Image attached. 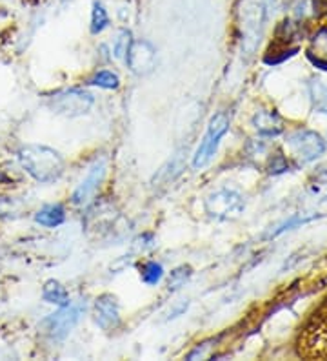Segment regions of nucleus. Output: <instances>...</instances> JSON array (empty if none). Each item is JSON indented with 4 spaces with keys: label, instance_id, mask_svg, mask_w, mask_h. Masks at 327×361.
I'll use <instances>...</instances> for the list:
<instances>
[{
    "label": "nucleus",
    "instance_id": "nucleus-17",
    "mask_svg": "<svg viewBox=\"0 0 327 361\" xmlns=\"http://www.w3.org/2000/svg\"><path fill=\"white\" fill-rule=\"evenodd\" d=\"M191 267H188V264H182L179 269H174L173 272H171L169 279H167V288H169L171 292L179 290L180 286L186 285V281L191 278Z\"/></svg>",
    "mask_w": 327,
    "mask_h": 361
},
{
    "label": "nucleus",
    "instance_id": "nucleus-6",
    "mask_svg": "<svg viewBox=\"0 0 327 361\" xmlns=\"http://www.w3.org/2000/svg\"><path fill=\"white\" fill-rule=\"evenodd\" d=\"M298 350L305 357L327 356V322L314 319L305 326L298 341Z\"/></svg>",
    "mask_w": 327,
    "mask_h": 361
},
{
    "label": "nucleus",
    "instance_id": "nucleus-23",
    "mask_svg": "<svg viewBox=\"0 0 327 361\" xmlns=\"http://www.w3.org/2000/svg\"><path fill=\"white\" fill-rule=\"evenodd\" d=\"M286 170H289V163H288V159L283 157V155L276 154L273 155V159L269 161V166H267V172L269 173H283Z\"/></svg>",
    "mask_w": 327,
    "mask_h": 361
},
{
    "label": "nucleus",
    "instance_id": "nucleus-13",
    "mask_svg": "<svg viewBox=\"0 0 327 361\" xmlns=\"http://www.w3.org/2000/svg\"><path fill=\"white\" fill-rule=\"evenodd\" d=\"M307 57L311 59L313 64H316L322 70H327V27H322L311 40Z\"/></svg>",
    "mask_w": 327,
    "mask_h": 361
},
{
    "label": "nucleus",
    "instance_id": "nucleus-21",
    "mask_svg": "<svg viewBox=\"0 0 327 361\" xmlns=\"http://www.w3.org/2000/svg\"><path fill=\"white\" fill-rule=\"evenodd\" d=\"M91 84H95V86H98V88H104V90H117L118 88V77L115 75L113 71L102 70V71H98L95 77H93Z\"/></svg>",
    "mask_w": 327,
    "mask_h": 361
},
{
    "label": "nucleus",
    "instance_id": "nucleus-15",
    "mask_svg": "<svg viewBox=\"0 0 327 361\" xmlns=\"http://www.w3.org/2000/svg\"><path fill=\"white\" fill-rule=\"evenodd\" d=\"M44 300L48 303L58 305V307H68L70 305V295L68 290L58 281H48L44 286Z\"/></svg>",
    "mask_w": 327,
    "mask_h": 361
},
{
    "label": "nucleus",
    "instance_id": "nucleus-18",
    "mask_svg": "<svg viewBox=\"0 0 327 361\" xmlns=\"http://www.w3.org/2000/svg\"><path fill=\"white\" fill-rule=\"evenodd\" d=\"M109 24V17H108V11L104 9V6L95 2L93 6V13H91V33H101L108 27Z\"/></svg>",
    "mask_w": 327,
    "mask_h": 361
},
{
    "label": "nucleus",
    "instance_id": "nucleus-3",
    "mask_svg": "<svg viewBox=\"0 0 327 361\" xmlns=\"http://www.w3.org/2000/svg\"><path fill=\"white\" fill-rule=\"evenodd\" d=\"M227 130H229V117L224 111H220V114H217L211 119L207 132H205L204 139H202L200 146H198V150H196L195 157H193V166L204 168L205 164L210 163L214 152H217L218 145H220V139L226 135Z\"/></svg>",
    "mask_w": 327,
    "mask_h": 361
},
{
    "label": "nucleus",
    "instance_id": "nucleus-4",
    "mask_svg": "<svg viewBox=\"0 0 327 361\" xmlns=\"http://www.w3.org/2000/svg\"><path fill=\"white\" fill-rule=\"evenodd\" d=\"M266 6L262 0H242L240 9V23L244 31V48L245 51H253L255 46L260 42V27L264 23Z\"/></svg>",
    "mask_w": 327,
    "mask_h": 361
},
{
    "label": "nucleus",
    "instance_id": "nucleus-14",
    "mask_svg": "<svg viewBox=\"0 0 327 361\" xmlns=\"http://www.w3.org/2000/svg\"><path fill=\"white\" fill-rule=\"evenodd\" d=\"M37 223L44 226H49V228H55V226L62 225L65 219V212L60 204H49V207H44L42 210L35 216Z\"/></svg>",
    "mask_w": 327,
    "mask_h": 361
},
{
    "label": "nucleus",
    "instance_id": "nucleus-9",
    "mask_svg": "<svg viewBox=\"0 0 327 361\" xmlns=\"http://www.w3.org/2000/svg\"><path fill=\"white\" fill-rule=\"evenodd\" d=\"M105 177V159H101V161H96L95 164L91 166L89 173H87L86 179L80 183V186L75 190L73 201L75 207H87V204L91 203L95 195L98 194V190H101L102 180Z\"/></svg>",
    "mask_w": 327,
    "mask_h": 361
},
{
    "label": "nucleus",
    "instance_id": "nucleus-12",
    "mask_svg": "<svg viewBox=\"0 0 327 361\" xmlns=\"http://www.w3.org/2000/svg\"><path fill=\"white\" fill-rule=\"evenodd\" d=\"M253 126L260 135L266 137H276L283 132V121L276 111H258L253 117Z\"/></svg>",
    "mask_w": 327,
    "mask_h": 361
},
{
    "label": "nucleus",
    "instance_id": "nucleus-11",
    "mask_svg": "<svg viewBox=\"0 0 327 361\" xmlns=\"http://www.w3.org/2000/svg\"><path fill=\"white\" fill-rule=\"evenodd\" d=\"M93 317L102 331H117L120 326V307H118L117 298L111 294H102L95 303Z\"/></svg>",
    "mask_w": 327,
    "mask_h": 361
},
{
    "label": "nucleus",
    "instance_id": "nucleus-22",
    "mask_svg": "<svg viewBox=\"0 0 327 361\" xmlns=\"http://www.w3.org/2000/svg\"><path fill=\"white\" fill-rule=\"evenodd\" d=\"M131 44H133V39H131V31L124 30L118 33V39L115 40L113 53L117 59H126L127 51H129Z\"/></svg>",
    "mask_w": 327,
    "mask_h": 361
},
{
    "label": "nucleus",
    "instance_id": "nucleus-7",
    "mask_svg": "<svg viewBox=\"0 0 327 361\" xmlns=\"http://www.w3.org/2000/svg\"><path fill=\"white\" fill-rule=\"evenodd\" d=\"M93 99L91 93L84 90H65L53 99V110L65 117H79L91 110Z\"/></svg>",
    "mask_w": 327,
    "mask_h": 361
},
{
    "label": "nucleus",
    "instance_id": "nucleus-8",
    "mask_svg": "<svg viewBox=\"0 0 327 361\" xmlns=\"http://www.w3.org/2000/svg\"><path fill=\"white\" fill-rule=\"evenodd\" d=\"M80 316H82V307L68 305V307H62V310H58L57 314H51L42 323V329L51 339H64L79 323Z\"/></svg>",
    "mask_w": 327,
    "mask_h": 361
},
{
    "label": "nucleus",
    "instance_id": "nucleus-2",
    "mask_svg": "<svg viewBox=\"0 0 327 361\" xmlns=\"http://www.w3.org/2000/svg\"><path fill=\"white\" fill-rule=\"evenodd\" d=\"M207 216L217 221L238 219L245 210L244 197L229 188H220L211 192L204 201Z\"/></svg>",
    "mask_w": 327,
    "mask_h": 361
},
{
    "label": "nucleus",
    "instance_id": "nucleus-1",
    "mask_svg": "<svg viewBox=\"0 0 327 361\" xmlns=\"http://www.w3.org/2000/svg\"><path fill=\"white\" fill-rule=\"evenodd\" d=\"M18 157L27 173L40 183L57 180L64 172V159L58 152L51 150L48 146L27 145L18 152Z\"/></svg>",
    "mask_w": 327,
    "mask_h": 361
},
{
    "label": "nucleus",
    "instance_id": "nucleus-10",
    "mask_svg": "<svg viewBox=\"0 0 327 361\" xmlns=\"http://www.w3.org/2000/svg\"><path fill=\"white\" fill-rule=\"evenodd\" d=\"M127 68H129L135 75H148L151 73L157 62V51L149 44L148 40H139L133 42L126 55Z\"/></svg>",
    "mask_w": 327,
    "mask_h": 361
},
{
    "label": "nucleus",
    "instance_id": "nucleus-5",
    "mask_svg": "<svg viewBox=\"0 0 327 361\" xmlns=\"http://www.w3.org/2000/svg\"><path fill=\"white\" fill-rule=\"evenodd\" d=\"M288 148L300 163H311L326 152V142L316 132L311 130H298L291 133L288 139Z\"/></svg>",
    "mask_w": 327,
    "mask_h": 361
},
{
    "label": "nucleus",
    "instance_id": "nucleus-19",
    "mask_svg": "<svg viewBox=\"0 0 327 361\" xmlns=\"http://www.w3.org/2000/svg\"><path fill=\"white\" fill-rule=\"evenodd\" d=\"M162 276H164V269H162L160 263L149 261V263H146L144 267H142V281H144L146 285H157L162 279Z\"/></svg>",
    "mask_w": 327,
    "mask_h": 361
},
{
    "label": "nucleus",
    "instance_id": "nucleus-16",
    "mask_svg": "<svg viewBox=\"0 0 327 361\" xmlns=\"http://www.w3.org/2000/svg\"><path fill=\"white\" fill-rule=\"evenodd\" d=\"M309 95L311 101H313L314 110L320 111V114L327 115V88L322 82H311L309 84Z\"/></svg>",
    "mask_w": 327,
    "mask_h": 361
},
{
    "label": "nucleus",
    "instance_id": "nucleus-24",
    "mask_svg": "<svg viewBox=\"0 0 327 361\" xmlns=\"http://www.w3.org/2000/svg\"><path fill=\"white\" fill-rule=\"evenodd\" d=\"M188 301H180V303H177L173 307V310H169V316H167V319H174V317L182 316L186 310H188Z\"/></svg>",
    "mask_w": 327,
    "mask_h": 361
},
{
    "label": "nucleus",
    "instance_id": "nucleus-20",
    "mask_svg": "<svg viewBox=\"0 0 327 361\" xmlns=\"http://www.w3.org/2000/svg\"><path fill=\"white\" fill-rule=\"evenodd\" d=\"M319 214H300V216H295L291 217L289 221H286L283 225L278 226V230H275V232H271V238H276V235H280V233H283L286 230H291L293 226L297 225H305V223H309V221L313 219H319Z\"/></svg>",
    "mask_w": 327,
    "mask_h": 361
}]
</instances>
